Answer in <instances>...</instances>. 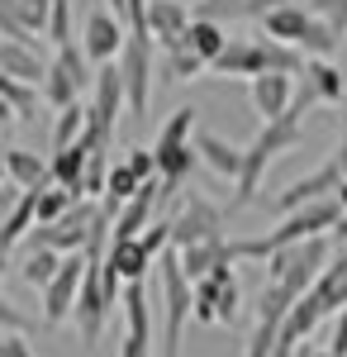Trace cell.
<instances>
[{"instance_id":"1","label":"cell","mask_w":347,"mask_h":357,"mask_svg":"<svg viewBox=\"0 0 347 357\" xmlns=\"http://www.w3.org/2000/svg\"><path fill=\"white\" fill-rule=\"evenodd\" d=\"M304 143V119L300 114H286V119H271V124H262L257 129V138L247 143V162H242V176L233 181V200H229V215H238V210H247L252 200H257V186H262V176H267V167L276 162V158H286V153H295Z\"/></svg>"},{"instance_id":"2","label":"cell","mask_w":347,"mask_h":357,"mask_svg":"<svg viewBox=\"0 0 347 357\" xmlns=\"http://www.w3.org/2000/svg\"><path fill=\"white\" fill-rule=\"evenodd\" d=\"M157 286H162V353H181V333H186V319H195V281L181 267V252L167 248L157 257Z\"/></svg>"},{"instance_id":"3","label":"cell","mask_w":347,"mask_h":357,"mask_svg":"<svg viewBox=\"0 0 347 357\" xmlns=\"http://www.w3.org/2000/svg\"><path fill=\"white\" fill-rule=\"evenodd\" d=\"M328 262H333L328 238H304V243H291V248H281V252H271L267 262H262V276L291 286L295 296H309V291L319 286V276H323Z\"/></svg>"},{"instance_id":"4","label":"cell","mask_w":347,"mask_h":357,"mask_svg":"<svg viewBox=\"0 0 347 357\" xmlns=\"http://www.w3.org/2000/svg\"><path fill=\"white\" fill-rule=\"evenodd\" d=\"M271 38H281V43H295V48H304L309 57H333L343 48V38L333 33V29L323 24L319 15L309 10V5H281V10H271L267 20H262Z\"/></svg>"},{"instance_id":"5","label":"cell","mask_w":347,"mask_h":357,"mask_svg":"<svg viewBox=\"0 0 347 357\" xmlns=\"http://www.w3.org/2000/svg\"><path fill=\"white\" fill-rule=\"evenodd\" d=\"M100 200H77L67 215L57 224H33V234H29L24 243L29 248H57V252H86L91 248V234H95V220H100Z\"/></svg>"},{"instance_id":"6","label":"cell","mask_w":347,"mask_h":357,"mask_svg":"<svg viewBox=\"0 0 347 357\" xmlns=\"http://www.w3.org/2000/svg\"><path fill=\"white\" fill-rule=\"evenodd\" d=\"M242 314V286H238V272L233 262L214 267L205 281H195V324H238Z\"/></svg>"},{"instance_id":"7","label":"cell","mask_w":347,"mask_h":357,"mask_svg":"<svg viewBox=\"0 0 347 357\" xmlns=\"http://www.w3.org/2000/svg\"><path fill=\"white\" fill-rule=\"evenodd\" d=\"M109 319H114V305L105 296V272H100V262H91L86 267V281H81V301L72 310V324H77V338L81 348H100V338H105Z\"/></svg>"},{"instance_id":"8","label":"cell","mask_w":347,"mask_h":357,"mask_svg":"<svg viewBox=\"0 0 347 357\" xmlns=\"http://www.w3.org/2000/svg\"><path fill=\"white\" fill-rule=\"evenodd\" d=\"M224 220H229V210H219L210 195L186 191L181 210L171 215V248H190V243H205V238H224Z\"/></svg>"},{"instance_id":"9","label":"cell","mask_w":347,"mask_h":357,"mask_svg":"<svg viewBox=\"0 0 347 357\" xmlns=\"http://www.w3.org/2000/svg\"><path fill=\"white\" fill-rule=\"evenodd\" d=\"M86 267H91V257H86V252H67V257H62V272L38 291V296H43V324H48V329H57V324H67V319H72V310H77V301H81Z\"/></svg>"},{"instance_id":"10","label":"cell","mask_w":347,"mask_h":357,"mask_svg":"<svg viewBox=\"0 0 347 357\" xmlns=\"http://www.w3.org/2000/svg\"><path fill=\"white\" fill-rule=\"evenodd\" d=\"M153 33H129L124 53H119V72H124V91H129V114H148L153 100Z\"/></svg>"},{"instance_id":"11","label":"cell","mask_w":347,"mask_h":357,"mask_svg":"<svg viewBox=\"0 0 347 357\" xmlns=\"http://www.w3.org/2000/svg\"><path fill=\"white\" fill-rule=\"evenodd\" d=\"M119 357H153V291H148V281H129V291H124Z\"/></svg>"},{"instance_id":"12","label":"cell","mask_w":347,"mask_h":357,"mask_svg":"<svg viewBox=\"0 0 347 357\" xmlns=\"http://www.w3.org/2000/svg\"><path fill=\"white\" fill-rule=\"evenodd\" d=\"M343 167L333 162H319L314 172H304V176H295L286 191H276V200H271V210L276 215H291V210H300V205H314V200H328V195H338V186H343Z\"/></svg>"},{"instance_id":"13","label":"cell","mask_w":347,"mask_h":357,"mask_svg":"<svg viewBox=\"0 0 347 357\" xmlns=\"http://www.w3.org/2000/svg\"><path fill=\"white\" fill-rule=\"evenodd\" d=\"M124 43H129V24H124L114 10H95V15H86V29H81V48H86V57H91L95 67H105V62H119Z\"/></svg>"},{"instance_id":"14","label":"cell","mask_w":347,"mask_h":357,"mask_svg":"<svg viewBox=\"0 0 347 357\" xmlns=\"http://www.w3.org/2000/svg\"><path fill=\"white\" fill-rule=\"evenodd\" d=\"M214 77H229V82H257L262 72H267V48H262V38H229V48L210 62Z\"/></svg>"},{"instance_id":"15","label":"cell","mask_w":347,"mask_h":357,"mask_svg":"<svg viewBox=\"0 0 347 357\" xmlns=\"http://www.w3.org/2000/svg\"><path fill=\"white\" fill-rule=\"evenodd\" d=\"M247 91H252V110L262 114V124L286 119L295 105V77H286V72H262L257 82H247Z\"/></svg>"},{"instance_id":"16","label":"cell","mask_w":347,"mask_h":357,"mask_svg":"<svg viewBox=\"0 0 347 357\" xmlns=\"http://www.w3.org/2000/svg\"><path fill=\"white\" fill-rule=\"evenodd\" d=\"M190 24H195V10L186 0H153L148 5V33H153L157 48H176Z\"/></svg>"},{"instance_id":"17","label":"cell","mask_w":347,"mask_h":357,"mask_svg":"<svg viewBox=\"0 0 347 357\" xmlns=\"http://www.w3.org/2000/svg\"><path fill=\"white\" fill-rule=\"evenodd\" d=\"M62 257H67V252H57V248H29L24 243V252H10V257H5V267L20 276L29 291H43V286L62 272Z\"/></svg>"},{"instance_id":"18","label":"cell","mask_w":347,"mask_h":357,"mask_svg":"<svg viewBox=\"0 0 347 357\" xmlns=\"http://www.w3.org/2000/svg\"><path fill=\"white\" fill-rule=\"evenodd\" d=\"M5 181H15V186H24V191H48L57 186L53 181V158H38V153H29V148H5Z\"/></svg>"},{"instance_id":"19","label":"cell","mask_w":347,"mask_h":357,"mask_svg":"<svg viewBox=\"0 0 347 357\" xmlns=\"http://www.w3.org/2000/svg\"><path fill=\"white\" fill-rule=\"evenodd\" d=\"M195 148H200V162L210 167L214 176H224V181H238L242 176L247 148H233L229 138H219L214 129H195Z\"/></svg>"},{"instance_id":"20","label":"cell","mask_w":347,"mask_h":357,"mask_svg":"<svg viewBox=\"0 0 347 357\" xmlns=\"http://www.w3.org/2000/svg\"><path fill=\"white\" fill-rule=\"evenodd\" d=\"M0 72H5V77H15V82L43 86V77H48V62H43V53H38V43L0 38Z\"/></svg>"},{"instance_id":"21","label":"cell","mask_w":347,"mask_h":357,"mask_svg":"<svg viewBox=\"0 0 347 357\" xmlns=\"http://www.w3.org/2000/svg\"><path fill=\"white\" fill-rule=\"evenodd\" d=\"M181 252V267H186L190 281H205L214 267L233 262L238 267V252H233V238H205V243H190V248H176Z\"/></svg>"},{"instance_id":"22","label":"cell","mask_w":347,"mask_h":357,"mask_svg":"<svg viewBox=\"0 0 347 357\" xmlns=\"http://www.w3.org/2000/svg\"><path fill=\"white\" fill-rule=\"evenodd\" d=\"M91 153H95V148H91L86 138H77L72 148H57L53 153V181L67 186L77 200L86 195V167H91Z\"/></svg>"},{"instance_id":"23","label":"cell","mask_w":347,"mask_h":357,"mask_svg":"<svg viewBox=\"0 0 347 357\" xmlns=\"http://www.w3.org/2000/svg\"><path fill=\"white\" fill-rule=\"evenodd\" d=\"M153 252L143 248V238H114L105 252V267L109 272H119L124 281H148V272H153Z\"/></svg>"},{"instance_id":"24","label":"cell","mask_w":347,"mask_h":357,"mask_svg":"<svg viewBox=\"0 0 347 357\" xmlns=\"http://www.w3.org/2000/svg\"><path fill=\"white\" fill-rule=\"evenodd\" d=\"M304 82L319 91V105H347V72L333 67V57H309Z\"/></svg>"},{"instance_id":"25","label":"cell","mask_w":347,"mask_h":357,"mask_svg":"<svg viewBox=\"0 0 347 357\" xmlns=\"http://www.w3.org/2000/svg\"><path fill=\"white\" fill-rule=\"evenodd\" d=\"M323 319H328V305L319 301V291H309V296H300V301L291 305V319H286V333H281V338H286V343H304Z\"/></svg>"},{"instance_id":"26","label":"cell","mask_w":347,"mask_h":357,"mask_svg":"<svg viewBox=\"0 0 347 357\" xmlns=\"http://www.w3.org/2000/svg\"><path fill=\"white\" fill-rule=\"evenodd\" d=\"M181 43H186V48H190L195 57L214 62V57L229 48V29L219 24V20H200V15H195V24L186 29V38H181Z\"/></svg>"},{"instance_id":"27","label":"cell","mask_w":347,"mask_h":357,"mask_svg":"<svg viewBox=\"0 0 347 357\" xmlns=\"http://www.w3.org/2000/svg\"><path fill=\"white\" fill-rule=\"evenodd\" d=\"M200 72H210V62L205 57H195L186 43H176V48H162V62H157V77L167 86L176 82H190V77H200Z\"/></svg>"},{"instance_id":"28","label":"cell","mask_w":347,"mask_h":357,"mask_svg":"<svg viewBox=\"0 0 347 357\" xmlns=\"http://www.w3.org/2000/svg\"><path fill=\"white\" fill-rule=\"evenodd\" d=\"M0 100L10 105V114H15V119H38V105H43V86L15 82V77H5V72H0Z\"/></svg>"},{"instance_id":"29","label":"cell","mask_w":347,"mask_h":357,"mask_svg":"<svg viewBox=\"0 0 347 357\" xmlns=\"http://www.w3.org/2000/svg\"><path fill=\"white\" fill-rule=\"evenodd\" d=\"M319 301L328 305V314H338V310H347V248H338L333 252V262L323 267V276H319Z\"/></svg>"},{"instance_id":"30","label":"cell","mask_w":347,"mask_h":357,"mask_svg":"<svg viewBox=\"0 0 347 357\" xmlns=\"http://www.w3.org/2000/svg\"><path fill=\"white\" fill-rule=\"evenodd\" d=\"M262 48H267V72H286V77H304V72H309V53H304V48L281 43V38H271V33H262Z\"/></svg>"},{"instance_id":"31","label":"cell","mask_w":347,"mask_h":357,"mask_svg":"<svg viewBox=\"0 0 347 357\" xmlns=\"http://www.w3.org/2000/svg\"><path fill=\"white\" fill-rule=\"evenodd\" d=\"M43 100L53 105V110H67V105H77L81 100V86H77V77L62 67V62H48V77H43Z\"/></svg>"},{"instance_id":"32","label":"cell","mask_w":347,"mask_h":357,"mask_svg":"<svg viewBox=\"0 0 347 357\" xmlns=\"http://www.w3.org/2000/svg\"><path fill=\"white\" fill-rule=\"evenodd\" d=\"M195 119H200V110H195V105H176V110L167 114V124L157 129V143H153V148H176V143H190V138H195Z\"/></svg>"},{"instance_id":"33","label":"cell","mask_w":347,"mask_h":357,"mask_svg":"<svg viewBox=\"0 0 347 357\" xmlns=\"http://www.w3.org/2000/svg\"><path fill=\"white\" fill-rule=\"evenodd\" d=\"M86 119H91V110L86 105H67V110H57V119H53V153L57 148H72L81 134H86Z\"/></svg>"},{"instance_id":"34","label":"cell","mask_w":347,"mask_h":357,"mask_svg":"<svg viewBox=\"0 0 347 357\" xmlns=\"http://www.w3.org/2000/svg\"><path fill=\"white\" fill-rule=\"evenodd\" d=\"M81 200H86V195H81ZM72 205H77V195L67 191V186H48V191H38V224H57Z\"/></svg>"},{"instance_id":"35","label":"cell","mask_w":347,"mask_h":357,"mask_svg":"<svg viewBox=\"0 0 347 357\" xmlns=\"http://www.w3.org/2000/svg\"><path fill=\"white\" fill-rule=\"evenodd\" d=\"M53 48H67V43H77L72 38V0H53V10H48V33H43Z\"/></svg>"},{"instance_id":"36","label":"cell","mask_w":347,"mask_h":357,"mask_svg":"<svg viewBox=\"0 0 347 357\" xmlns=\"http://www.w3.org/2000/svg\"><path fill=\"white\" fill-rule=\"evenodd\" d=\"M138 191H143V176H138L129 162L109 167V195H105V200H134Z\"/></svg>"},{"instance_id":"37","label":"cell","mask_w":347,"mask_h":357,"mask_svg":"<svg viewBox=\"0 0 347 357\" xmlns=\"http://www.w3.org/2000/svg\"><path fill=\"white\" fill-rule=\"evenodd\" d=\"M304 5H309V10H314L338 38H347V0H304Z\"/></svg>"},{"instance_id":"38","label":"cell","mask_w":347,"mask_h":357,"mask_svg":"<svg viewBox=\"0 0 347 357\" xmlns=\"http://www.w3.org/2000/svg\"><path fill=\"white\" fill-rule=\"evenodd\" d=\"M195 15L200 20H242L247 15V0H205V5H195Z\"/></svg>"},{"instance_id":"39","label":"cell","mask_w":347,"mask_h":357,"mask_svg":"<svg viewBox=\"0 0 347 357\" xmlns=\"http://www.w3.org/2000/svg\"><path fill=\"white\" fill-rule=\"evenodd\" d=\"M0 329H5V333H29V329H38V319L20 314V305L0 296Z\"/></svg>"},{"instance_id":"40","label":"cell","mask_w":347,"mask_h":357,"mask_svg":"<svg viewBox=\"0 0 347 357\" xmlns=\"http://www.w3.org/2000/svg\"><path fill=\"white\" fill-rule=\"evenodd\" d=\"M323 353L347 357V310L333 314V324H328V333H323Z\"/></svg>"},{"instance_id":"41","label":"cell","mask_w":347,"mask_h":357,"mask_svg":"<svg viewBox=\"0 0 347 357\" xmlns=\"http://www.w3.org/2000/svg\"><path fill=\"white\" fill-rule=\"evenodd\" d=\"M124 162L134 167V172L143 176V181L162 176V172H157V153H153V148H129V153H124Z\"/></svg>"},{"instance_id":"42","label":"cell","mask_w":347,"mask_h":357,"mask_svg":"<svg viewBox=\"0 0 347 357\" xmlns=\"http://www.w3.org/2000/svg\"><path fill=\"white\" fill-rule=\"evenodd\" d=\"M143 248H148L153 257H162V252L171 248V220H157L153 229H143Z\"/></svg>"},{"instance_id":"43","label":"cell","mask_w":347,"mask_h":357,"mask_svg":"<svg viewBox=\"0 0 347 357\" xmlns=\"http://www.w3.org/2000/svg\"><path fill=\"white\" fill-rule=\"evenodd\" d=\"M0 357H33L24 333H0Z\"/></svg>"},{"instance_id":"44","label":"cell","mask_w":347,"mask_h":357,"mask_svg":"<svg viewBox=\"0 0 347 357\" xmlns=\"http://www.w3.org/2000/svg\"><path fill=\"white\" fill-rule=\"evenodd\" d=\"M281 5H291V0H247V20H267L271 10H281Z\"/></svg>"},{"instance_id":"45","label":"cell","mask_w":347,"mask_h":357,"mask_svg":"<svg viewBox=\"0 0 347 357\" xmlns=\"http://www.w3.org/2000/svg\"><path fill=\"white\" fill-rule=\"evenodd\" d=\"M333 162L343 167V176H347V129H343V138H338V148H333Z\"/></svg>"},{"instance_id":"46","label":"cell","mask_w":347,"mask_h":357,"mask_svg":"<svg viewBox=\"0 0 347 357\" xmlns=\"http://www.w3.org/2000/svg\"><path fill=\"white\" fill-rule=\"evenodd\" d=\"M105 10H114V15H119V20L129 24V0H105Z\"/></svg>"},{"instance_id":"47","label":"cell","mask_w":347,"mask_h":357,"mask_svg":"<svg viewBox=\"0 0 347 357\" xmlns=\"http://www.w3.org/2000/svg\"><path fill=\"white\" fill-rule=\"evenodd\" d=\"M295 348H300V343H286V338H281V343L271 348V357H295Z\"/></svg>"},{"instance_id":"48","label":"cell","mask_w":347,"mask_h":357,"mask_svg":"<svg viewBox=\"0 0 347 357\" xmlns=\"http://www.w3.org/2000/svg\"><path fill=\"white\" fill-rule=\"evenodd\" d=\"M295 357H319V348H314V343H300V348H295Z\"/></svg>"},{"instance_id":"49","label":"cell","mask_w":347,"mask_h":357,"mask_svg":"<svg viewBox=\"0 0 347 357\" xmlns=\"http://www.w3.org/2000/svg\"><path fill=\"white\" fill-rule=\"evenodd\" d=\"M186 5H190V10H195V5H205V0H186Z\"/></svg>"},{"instance_id":"50","label":"cell","mask_w":347,"mask_h":357,"mask_svg":"<svg viewBox=\"0 0 347 357\" xmlns=\"http://www.w3.org/2000/svg\"><path fill=\"white\" fill-rule=\"evenodd\" d=\"M319 357H333V353H323V348H319Z\"/></svg>"}]
</instances>
